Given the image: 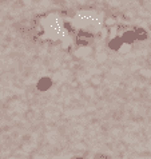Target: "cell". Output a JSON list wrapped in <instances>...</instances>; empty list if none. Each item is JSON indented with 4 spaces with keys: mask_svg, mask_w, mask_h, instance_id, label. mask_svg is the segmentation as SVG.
I'll list each match as a JSON object with an SVG mask.
<instances>
[{
    "mask_svg": "<svg viewBox=\"0 0 151 159\" xmlns=\"http://www.w3.org/2000/svg\"><path fill=\"white\" fill-rule=\"evenodd\" d=\"M51 84H52V82H51L50 78H42L38 83V90L39 91H47L48 88L51 87Z\"/></svg>",
    "mask_w": 151,
    "mask_h": 159,
    "instance_id": "6da1fadb",
    "label": "cell"
},
{
    "mask_svg": "<svg viewBox=\"0 0 151 159\" xmlns=\"http://www.w3.org/2000/svg\"><path fill=\"white\" fill-rule=\"evenodd\" d=\"M136 38V35L135 34H131V32H127V34H124L123 35V40L124 42H127V43H131V42H134V39Z\"/></svg>",
    "mask_w": 151,
    "mask_h": 159,
    "instance_id": "7a4b0ae2",
    "label": "cell"
}]
</instances>
